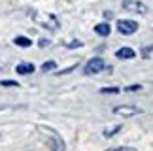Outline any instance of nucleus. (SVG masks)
<instances>
[{"label": "nucleus", "instance_id": "f257e3e1", "mask_svg": "<svg viewBox=\"0 0 153 151\" xmlns=\"http://www.w3.org/2000/svg\"><path fill=\"white\" fill-rule=\"evenodd\" d=\"M34 21L40 23V25L44 28H48V30H59V28H61V23H59L57 15H53V13H36Z\"/></svg>", "mask_w": 153, "mask_h": 151}, {"label": "nucleus", "instance_id": "f03ea898", "mask_svg": "<svg viewBox=\"0 0 153 151\" xmlns=\"http://www.w3.org/2000/svg\"><path fill=\"white\" fill-rule=\"evenodd\" d=\"M104 68H106V64H104V61L100 57H93V59L83 66V74L85 76H95V74H100Z\"/></svg>", "mask_w": 153, "mask_h": 151}, {"label": "nucleus", "instance_id": "7ed1b4c3", "mask_svg": "<svg viewBox=\"0 0 153 151\" xmlns=\"http://www.w3.org/2000/svg\"><path fill=\"white\" fill-rule=\"evenodd\" d=\"M117 30H119L123 36H131L138 30V23L132 19H119L117 21Z\"/></svg>", "mask_w": 153, "mask_h": 151}, {"label": "nucleus", "instance_id": "20e7f679", "mask_svg": "<svg viewBox=\"0 0 153 151\" xmlns=\"http://www.w3.org/2000/svg\"><path fill=\"white\" fill-rule=\"evenodd\" d=\"M123 10L131 11V13H146L148 11V6H146L144 2H140V0H123Z\"/></svg>", "mask_w": 153, "mask_h": 151}, {"label": "nucleus", "instance_id": "39448f33", "mask_svg": "<svg viewBox=\"0 0 153 151\" xmlns=\"http://www.w3.org/2000/svg\"><path fill=\"white\" fill-rule=\"evenodd\" d=\"M111 112H114L115 115H121V117H134V115H140L144 110L136 108V106H115Z\"/></svg>", "mask_w": 153, "mask_h": 151}, {"label": "nucleus", "instance_id": "423d86ee", "mask_svg": "<svg viewBox=\"0 0 153 151\" xmlns=\"http://www.w3.org/2000/svg\"><path fill=\"white\" fill-rule=\"evenodd\" d=\"M36 68H34V64L32 62H21V64H17V68H15V72L19 74V76H25V74H32Z\"/></svg>", "mask_w": 153, "mask_h": 151}, {"label": "nucleus", "instance_id": "0eeeda50", "mask_svg": "<svg viewBox=\"0 0 153 151\" xmlns=\"http://www.w3.org/2000/svg\"><path fill=\"white\" fill-rule=\"evenodd\" d=\"M134 49L132 47H121V49H117L115 51V57L117 59H134Z\"/></svg>", "mask_w": 153, "mask_h": 151}, {"label": "nucleus", "instance_id": "6e6552de", "mask_svg": "<svg viewBox=\"0 0 153 151\" xmlns=\"http://www.w3.org/2000/svg\"><path fill=\"white\" fill-rule=\"evenodd\" d=\"M95 32L98 34V36H108V34L111 32V27L108 25V23H98V25L95 27Z\"/></svg>", "mask_w": 153, "mask_h": 151}, {"label": "nucleus", "instance_id": "1a4fd4ad", "mask_svg": "<svg viewBox=\"0 0 153 151\" xmlns=\"http://www.w3.org/2000/svg\"><path fill=\"white\" fill-rule=\"evenodd\" d=\"M13 44L19 45V47H30V45H32V40L27 38V36H17V38L13 40Z\"/></svg>", "mask_w": 153, "mask_h": 151}, {"label": "nucleus", "instance_id": "9d476101", "mask_svg": "<svg viewBox=\"0 0 153 151\" xmlns=\"http://www.w3.org/2000/svg\"><path fill=\"white\" fill-rule=\"evenodd\" d=\"M55 68H57V62H55V61H45L44 64L40 66V70H42V72L45 74V72H51V70H55Z\"/></svg>", "mask_w": 153, "mask_h": 151}, {"label": "nucleus", "instance_id": "9b49d317", "mask_svg": "<svg viewBox=\"0 0 153 151\" xmlns=\"http://www.w3.org/2000/svg\"><path fill=\"white\" fill-rule=\"evenodd\" d=\"M121 130V125H115V127H110V129L104 130V138H111L114 134H117V132Z\"/></svg>", "mask_w": 153, "mask_h": 151}, {"label": "nucleus", "instance_id": "f8f14e48", "mask_svg": "<svg viewBox=\"0 0 153 151\" xmlns=\"http://www.w3.org/2000/svg\"><path fill=\"white\" fill-rule=\"evenodd\" d=\"M100 93L102 95H117V93H121L119 87H100Z\"/></svg>", "mask_w": 153, "mask_h": 151}, {"label": "nucleus", "instance_id": "ddd939ff", "mask_svg": "<svg viewBox=\"0 0 153 151\" xmlns=\"http://www.w3.org/2000/svg\"><path fill=\"white\" fill-rule=\"evenodd\" d=\"M81 45H83V42H81V40H72V42L66 44V47H68V49H78V47H81Z\"/></svg>", "mask_w": 153, "mask_h": 151}, {"label": "nucleus", "instance_id": "4468645a", "mask_svg": "<svg viewBox=\"0 0 153 151\" xmlns=\"http://www.w3.org/2000/svg\"><path fill=\"white\" fill-rule=\"evenodd\" d=\"M149 53H153V44H151V45H148V47H144V49H142V57H146V59H148V57H149Z\"/></svg>", "mask_w": 153, "mask_h": 151}, {"label": "nucleus", "instance_id": "2eb2a0df", "mask_svg": "<svg viewBox=\"0 0 153 151\" xmlns=\"http://www.w3.org/2000/svg\"><path fill=\"white\" fill-rule=\"evenodd\" d=\"M142 89V85H128L125 87V93H132V91H140Z\"/></svg>", "mask_w": 153, "mask_h": 151}, {"label": "nucleus", "instance_id": "dca6fc26", "mask_svg": "<svg viewBox=\"0 0 153 151\" xmlns=\"http://www.w3.org/2000/svg\"><path fill=\"white\" fill-rule=\"evenodd\" d=\"M2 85H4V87H17L19 83H17V81H10V79H4V81H2Z\"/></svg>", "mask_w": 153, "mask_h": 151}, {"label": "nucleus", "instance_id": "f3484780", "mask_svg": "<svg viewBox=\"0 0 153 151\" xmlns=\"http://www.w3.org/2000/svg\"><path fill=\"white\" fill-rule=\"evenodd\" d=\"M110 151H136V149H134V147H115V149H110Z\"/></svg>", "mask_w": 153, "mask_h": 151}, {"label": "nucleus", "instance_id": "a211bd4d", "mask_svg": "<svg viewBox=\"0 0 153 151\" xmlns=\"http://www.w3.org/2000/svg\"><path fill=\"white\" fill-rule=\"evenodd\" d=\"M76 68H78V64H74V66H70V68H66V70H61V72H59V74H68V72H72V70H76Z\"/></svg>", "mask_w": 153, "mask_h": 151}, {"label": "nucleus", "instance_id": "6ab92c4d", "mask_svg": "<svg viewBox=\"0 0 153 151\" xmlns=\"http://www.w3.org/2000/svg\"><path fill=\"white\" fill-rule=\"evenodd\" d=\"M38 44H40V47H45V45H49L51 42H49V40H40Z\"/></svg>", "mask_w": 153, "mask_h": 151}]
</instances>
